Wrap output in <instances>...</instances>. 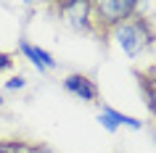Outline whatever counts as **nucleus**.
Here are the masks:
<instances>
[{"mask_svg":"<svg viewBox=\"0 0 156 153\" xmlns=\"http://www.w3.org/2000/svg\"><path fill=\"white\" fill-rule=\"evenodd\" d=\"M140 0H90L87 8V29L90 37L101 42V48L106 50L114 40L116 29L138 11Z\"/></svg>","mask_w":156,"mask_h":153,"instance_id":"nucleus-1","label":"nucleus"},{"mask_svg":"<svg viewBox=\"0 0 156 153\" xmlns=\"http://www.w3.org/2000/svg\"><path fill=\"white\" fill-rule=\"evenodd\" d=\"M114 40L122 45V50L130 58H138L140 53H146L148 48L156 45L154 37H151V29H148V21H146V16H143V11H140V3H138V11L116 29Z\"/></svg>","mask_w":156,"mask_h":153,"instance_id":"nucleus-2","label":"nucleus"},{"mask_svg":"<svg viewBox=\"0 0 156 153\" xmlns=\"http://www.w3.org/2000/svg\"><path fill=\"white\" fill-rule=\"evenodd\" d=\"M87 8H90V0H56V3H45V11L56 21L66 24L77 34H87L90 37V29H87Z\"/></svg>","mask_w":156,"mask_h":153,"instance_id":"nucleus-3","label":"nucleus"},{"mask_svg":"<svg viewBox=\"0 0 156 153\" xmlns=\"http://www.w3.org/2000/svg\"><path fill=\"white\" fill-rule=\"evenodd\" d=\"M61 87H64L69 95L80 98L82 103L98 106V108H101V103H103L101 85H98V79H95L90 71H72V74H66L64 79H61Z\"/></svg>","mask_w":156,"mask_h":153,"instance_id":"nucleus-4","label":"nucleus"},{"mask_svg":"<svg viewBox=\"0 0 156 153\" xmlns=\"http://www.w3.org/2000/svg\"><path fill=\"white\" fill-rule=\"evenodd\" d=\"M130 71L135 77V82H138L143 103L148 108V116H156V58H151L143 66H130Z\"/></svg>","mask_w":156,"mask_h":153,"instance_id":"nucleus-5","label":"nucleus"},{"mask_svg":"<svg viewBox=\"0 0 156 153\" xmlns=\"http://www.w3.org/2000/svg\"><path fill=\"white\" fill-rule=\"evenodd\" d=\"M19 53L21 56H27V61H32L34 64V69L40 74H48L50 69H58V61L53 56H50L48 50H42V48H37V45H32L29 40H21L19 42Z\"/></svg>","mask_w":156,"mask_h":153,"instance_id":"nucleus-6","label":"nucleus"},{"mask_svg":"<svg viewBox=\"0 0 156 153\" xmlns=\"http://www.w3.org/2000/svg\"><path fill=\"white\" fill-rule=\"evenodd\" d=\"M101 111L106 113V116H108L111 121H114L116 127H119V124H124V127H130V129H143V127H146V124H143L140 119H135V116H127V113L114 111V108H111L108 103H101Z\"/></svg>","mask_w":156,"mask_h":153,"instance_id":"nucleus-7","label":"nucleus"},{"mask_svg":"<svg viewBox=\"0 0 156 153\" xmlns=\"http://www.w3.org/2000/svg\"><path fill=\"white\" fill-rule=\"evenodd\" d=\"M16 61H19V53H16V50H0V74L11 71V69L16 66Z\"/></svg>","mask_w":156,"mask_h":153,"instance_id":"nucleus-8","label":"nucleus"},{"mask_svg":"<svg viewBox=\"0 0 156 153\" xmlns=\"http://www.w3.org/2000/svg\"><path fill=\"white\" fill-rule=\"evenodd\" d=\"M27 79L24 74H13V77H8V82H5V90H24Z\"/></svg>","mask_w":156,"mask_h":153,"instance_id":"nucleus-9","label":"nucleus"},{"mask_svg":"<svg viewBox=\"0 0 156 153\" xmlns=\"http://www.w3.org/2000/svg\"><path fill=\"white\" fill-rule=\"evenodd\" d=\"M98 121H101V124H103V129H106V132H116V129H119V127H116V124H114V121H111V119H108V116H106V113H103V111H101Z\"/></svg>","mask_w":156,"mask_h":153,"instance_id":"nucleus-10","label":"nucleus"},{"mask_svg":"<svg viewBox=\"0 0 156 153\" xmlns=\"http://www.w3.org/2000/svg\"><path fill=\"white\" fill-rule=\"evenodd\" d=\"M3 106H5V98H3V92H0V108H3Z\"/></svg>","mask_w":156,"mask_h":153,"instance_id":"nucleus-11","label":"nucleus"},{"mask_svg":"<svg viewBox=\"0 0 156 153\" xmlns=\"http://www.w3.org/2000/svg\"><path fill=\"white\" fill-rule=\"evenodd\" d=\"M111 153H122V151H111Z\"/></svg>","mask_w":156,"mask_h":153,"instance_id":"nucleus-12","label":"nucleus"},{"mask_svg":"<svg viewBox=\"0 0 156 153\" xmlns=\"http://www.w3.org/2000/svg\"><path fill=\"white\" fill-rule=\"evenodd\" d=\"M0 153H5V151H0Z\"/></svg>","mask_w":156,"mask_h":153,"instance_id":"nucleus-13","label":"nucleus"}]
</instances>
